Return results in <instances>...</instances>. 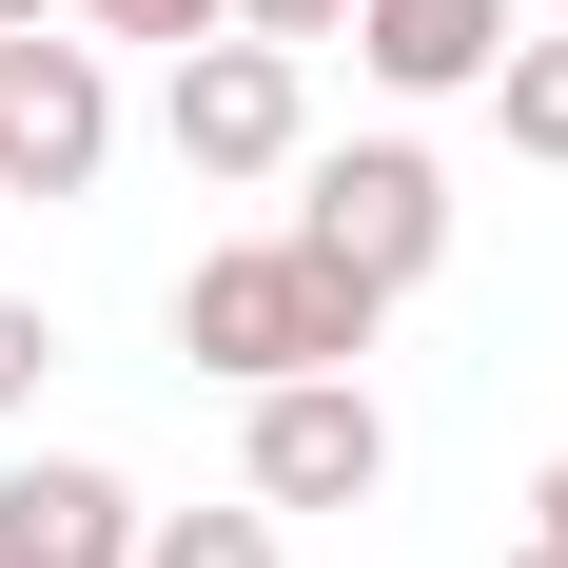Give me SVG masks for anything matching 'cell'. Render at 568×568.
I'll return each instance as SVG.
<instances>
[{
    "label": "cell",
    "instance_id": "6da1fadb",
    "mask_svg": "<svg viewBox=\"0 0 568 568\" xmlns=\"http://www.w3.org/2000/svg\"><path fill=\"white\" fill-rule=\"evenodd\" d=\"M373 314H393V294H353L314 235H216V255L176 275V353L235 373V393H275V373H353Z\"/></svg>",
    "mask_w": 568,
    "mask_h": 568
},
{
    "label": "cell",
    "instance_id": "7a4b0ae2",
    "mask_svg": "<svg viewBox=\"0 0 568 568\" xmlns=\"http://www.w3.org/2000/svg\"><path fill=\"white\" fill-rule=\"evenodd\" d=\"M275 235H314L353 294H412L432 255H452V176L412 158V138H334V158H294V216Z\"/></svg>",
    "mask_w": 568,
    "mask_h": 568
},
{
    "label": "cell",
    "instance_id": "3957f363",
    "mask_svg": "<svg viewBox=\"0 0 568 568\" xmlns=\"http://www.w3.org/2000/svg\"><path fill=\"white\" fill-rule=\"evenodd\" d=\"M158 138H176V176H294L314 158V59L294 40H176Z\"/></svg>",
    "mask_w": 568,
    "mask_h": 568
},
{
    "label": "cell",
    "instance_id": "277c9868",
    "mask_svg": "<svg viewBox=\"0 0 568 568\" xmlns=\"http://www.w3.org/2000/svg\"><path fill=\"white\" fill-rule=\"evenodd\" d=\"M235 470H255V510H373L393 490V412L353 393V373H275Z\"/></svg>",
    "mask_w": 568,
    "mask_h": 568
},
{
    "label": "cell",
    "instance_id": "5b68a950",
    "mask_svg": "<svg viewBox=\"0 0 568 568\" xmlns=\"http://www.w3.org/2000/svg\"><path fill=\"white\" fill-rule=\"evenodd\" d=\"M99 158H118V79H99V40H0V196H99Z\"/></svg>",
    "mask_w": 568,
    "mask_h": 568
},
{
    "label": "cell",
    "instance_id": "8992f818",
    "mask_svg": "<svg viewBox=\"0 0 568 568\" xmlns=\"http://www.w3.org/2000/svg\"><path fill=\"white\" fill-rule=\"evenodd\" d=\"M0 568H138V490L79 452H20L0 470Z\"/></svg>",
    "mask_w": 568,
    "mask_h": 568
},
{
    "label": "cell",
    "instance_id": "52a82bcc",
    "mask_svg": "<svg viewBox=\"0 0 568 568\" xmlns=\"http://www.w3.org/2000/svg\"><path fill=\"white\" fill-rule=\"evenodd\" d=\"M353 59H373L393 99H490V59H510V0H353Z\"/></svg>",
    "mask_w": 568,
    "mask_h": 568
},
{
    "label": "cell",
    "instance_id": "ba28073f",
    "mask_svg": "<svg viewBox=\"0 0 568 568\" xmlns=\"http://www.w3.org/2000/svg\"><path fill=\"white\" fill-rule=\"evenodd\" d=\"M490 118H510V158H549V176H568V20H529V40L490 59Z\"/></svg>",
    "mask_w": 568,
    "mask_h": 568
},
{
    "label": "cell",
    "instance_id": "9c48e42d",
    "mask_svg": "<svg viewBox=\"0 0 568 568\" xmlns=\"http://www.w3.org/2000/svg\"><path fill=\"white\" fill-rule=\"evenodd\" d=\"M138 568H294L275 510H138Z\"/></svg>",
    "mask_w": 568,
    "mask_h": 568
},
{
    "label": "cell",
    "instance_id": "30bf717a",
    "mask_svg": "<svg viewBox=\"0 0 568 568\" xmlns=\"http://www.w3.org/2000/svg\"><path fill=\"white\" fill-rule=\"evenodd\" d=\"M79 40H158L176 59V40H235V0H79Z\"/></svg>",
    "mask_w": 568,
    "mask_h": 568
},
{
    "label": "cell",
    "instance_id": "8fae6325",
    "mask_svg": "<svg viewBox=\"0 0 568 568\" xmlns=\"http://www.w3.org/2000/svg\"><path fill=\"white\" fill-rule=\"evenodd\" d=\"M235 40H294V59H314V40H353V0H235Z\"/></svg>",
    "mask_w": 568,
    "mask_h": 568
},
{
    "label": "cell",
    "instance_id": "7c38bea8",
    "mask_svg": "<svg viewBox=\"0 0 568 568\" xmlns=\"http://www.w3.org/2000/svg\"><path fill=\"white\" fill-rule=\"evenodd\" d=\"M40 373H59V334L20 314V294H0V412H40Z\"/></svg>",
    "mask_w": 568,
    "mask_h": 568
},
{
    "label": "cell",
    "instance_id": "4fadbf2b",
    "mask_svg": "<svg viewBox=\"0 0 568 568\" xmlns=\"http://www.w3.org/2000/svg\"><path fill=\"white\" fill-rule=\"evenodd\" d=\"M529 549H549V568H568V452H549V470H529Z\"/></svg>",
    "mask_w": 568,
    "mask_h": 568
},
{
    "label": "cell",
    "instance_id": "5bb4252c",
    "mask_svg": "<svg viewBox=\"0 0 568 568\" xmlns=\"http://www.w3.org/2000/svg\"><path fill=\"white\" fill-rule=\"evenodd\" d=\"M20 20H40V0H0V40H20Z\"/></svg>",
    "mask_w": 568,
    "mask_h": 568
},
{
    "label": "cell",
    "instance_id": "9a60e30c",
    "mask_svg": "<svg viewBox=\"0 0 568 568\" xmlns=\"http://www.w3.org/2000/svg\"><path fill=\"white\" fill-rule=\"evenodd\" d=\"M510 568H549V549H510Z\"/></svg>",
    "mask_w": 568,
    "mask_h": 568
},
{
    "label": "cell",
    "instance_id": "2e32d148",
    "mask_svg": "<svg viewBox=\"0 0 568 568\" xmlns=\"http://www.w3.org/2000/svg\"><path fill=\"white\" fill-rule=\"evenodd\" d=\"M549 20H568V0H549Z\"/></svg>",
    "mask_w": 568,
    "mask_h": 568
}]
</instances>
